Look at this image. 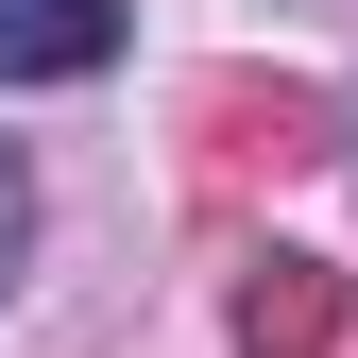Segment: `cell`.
Listing matches in <instances>:
<instances>
[{
    "label": "cell",
    "mask_w": 358,
    "mask_h": 358,
    "mask_svg": "<svg viewBox=\"0 0 358 358\" xmlns=\"http://www.w3.org/2000/svg\"><path fill=\"white\" fill-rule=\"evenodd\" d=\"M324 324H341V290L307 273V256H273V273L239 290V358H324Z\"/></svg>",
    "instance_id": "obj_2"
},
{
    "label": "cell",
    "mask_w": 358,
    "mask_h": 358,
    "mask_svg": "<svg viewBox=\"0 0 358 358\" xmlns=\"http://www.w3.org/2000/svg\"><path fill=\"white\" fill-rule=\"evenodd\" d=\"M17 256H34V171H17V137H0V290H17Z\"/></svg>",
    "instance_id": "obj_3"
},
{
    "label": "cell",
    "mask_w": 358,
    "mask_h": 358,
    "mask_svg": "<svg viewBox=\"0 0 358 358\" xmlns=\"http://www.w3.org/2000/svg\"><path fill=\"white\" fill-rule=\"evenodd\" d=\"M120 0H0V85H103Z\"/></svg>",
    "instance_id": "obj_1"
}]
</instances>
